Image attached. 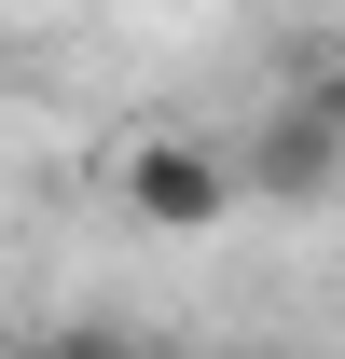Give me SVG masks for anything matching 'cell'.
Segmentation results:
<instances>
[{"label": "cell", "mask_w": 345, "mask_h": 359, "mask_svg": "<svg viewBox=\"0 0 345 359\" xmlns=\"http://www.w3.org/2000/svg\"><path fill=\"white\" fill-rule=\"evenodd\" d=\"M221 166H235V208H249V194H262V208H332V194H345V138L318 125L304 97H276Z\"/></svg>", "instance_id": "cell-1"}, {"label": "cell", "mask_w": 345, "mask_h": 359, "mask_svg": "<svg viewBox=\"0 0 345 359\" xmlns=\"http://www.w3.org/2000/svg\"><path fill=\"white\" fill-rule=\"evenodd\" d=\"M290 97H304V111L345 138V42H318V55H304V83H290Z\"/></svg>", "instance_id": "cell-4"}, {"label": "cell", "mask_w": 345, "mask_h": 359, "mask_svg": "<svg viewBox=\"0 0 345 359\" xmlns=\"http://www.w3.org/2000/svg\"><path fill=\"white\" fill-rule=\"evenodd\" d=\"M125 208L152 235H221L235 222V166H221L208 138H138L125 152Z\"/></svg>", "instance_id": "cell-2"}, {"label": "cell", "mask_w": 345, "mask_h": 359, "mask_svg": "<svg viewBox=\"0 0 345 359\" xmlns=\"http://www.w3.org/2000/svg\"><path fill=\"white\" fill-rule=\"evenodd\" d=\"M14 359H138V332H111V318H55V332H28Z\"/></svg>", "instance_id": "cell-3"}]
</instances>
